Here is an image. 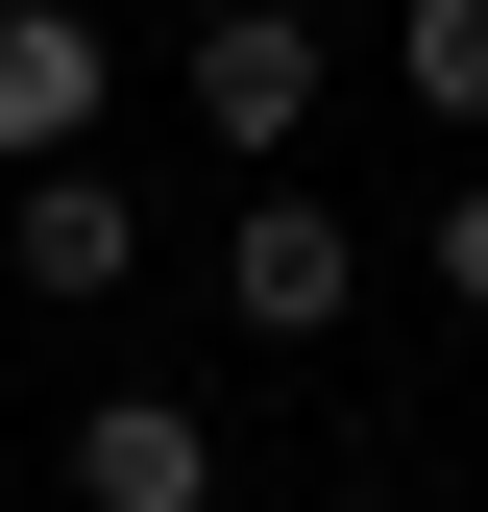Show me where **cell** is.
I'll list each match as a JSON object with an SVG mask.
<instances>
[{
    "label": "cell",
    "mask_w": 488,
    "mask_h": 512,
    "mask_svg": "<svg viewBox=\"0 0 488 512\" xmlns=\"http://www.w3.org/2000/svg\"><path fill=\"white\" fill-rule=\"evenodd\" d=\"M171 98H196V147H244V171H293V147H318V98H342V49L293 25V0H220V25L171 49Z\"/></svg>",
    "instance_id": "cell-1"
},
{
    "label": "cell",
    "mask_w": 488,
    "mask_h": 512,
    "mask_svg": "<svg viewBox=\"0 0 488 512\" xmlns=\"http://www.w3.org/2000/svg\"><path fill=\"white\" fill-rule=\"evenodd\" d=\"M342 293H366V244L293 196V171H244V220H220V317H244V342H342Z\"/></svg>",
    "instance_id": "cell-2"
},
{
    "label": "cell",
    "mask_w": 488,
    "mask_h": 512,
    "mask_svg": "<svg viewBox=\"0 0 488 512\" xmlns=\"http://www.w3.org/2000/svg\"><path fill=\"white\" fill-rule=\"evenodd\" d=\"M122 269H147V220H122V171L74 147V171H25V196H0V293H49V317H98Z\"/></svg>",
    "instance_id": "cell-3"
},
{
    "label": "cell",
    "mask_w": 488,
    "mask_h": 512,
    "mask_svg": "<svg viewBox=\"0 0 488 512\" xmlns=\"http://www.w3.org/2000/svg\"><path fill=\"white\" fill-rule=\"evenodd\" d=\"M98 98H122V49L74 25V0H0V171H74Z\"/></svg>",
    "instance_id": "cell-4"
},
{
    "label": "cell",
    "mask_w": 488,
    "mask_h": 512,
    "mask_svg": "<svg viewBox=\"0 0 488 512\" xmlns=\"http://www.w3.org/2000/svg\"><path fill=\"white\" fill-rule=\"evenodd\" d=\"M74 512H220V415L196 391H98L74 415Z\"/></svg>",
    "instance_id": "cell-5"
},
{
    "label": "cell",
    "mask_w": 488,
    "mask_h": 512,
    "mask_svg": "<svg viewBox=\"0 0 488 512\" xmlns=\"http://www.w3.org/2000/svg\"><path fill=\"white\" fill-rule=\"evenodd\" d=\"M391 98L488 147V0H391Z\"/></svg>",
    "instance_id": "cell-6"
},
{
    "label": "cell",
    "mask_w": 488,
    "mask_h": 512,
    "mask_svg": "<svg viewBox=\"0 0 488 512\" xmlns=\"http://www.w3.org/2000/svg\"><path fill=\"white\" fill-rule=\"evenodd\" d=\"M440 293L488 317V171H464V196H440Z\"/></svg>",
    "instance_id": "cell-7"
}]
</instances>
